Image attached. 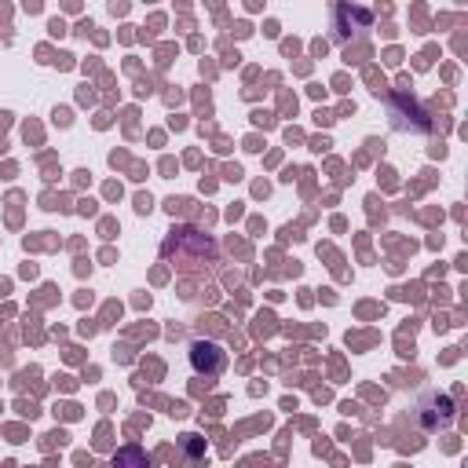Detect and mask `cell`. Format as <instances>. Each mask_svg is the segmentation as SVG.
<instances>
[{"mask_svg":"<svg viewBox=\"0 0 468 468\" xmlns=\"http://www.w3.org/2000/svg\"><path fill=\"white\" fill-rule=\"evenodd\" d=\"M190 362H194L198 373L216 377V373L227 366V351H223L219 344H212V341H194V344H190Z\"/></svg>","mask_w":468,"mask_h":468,"instance_id":"1","label":"cell"}]
</instances>
